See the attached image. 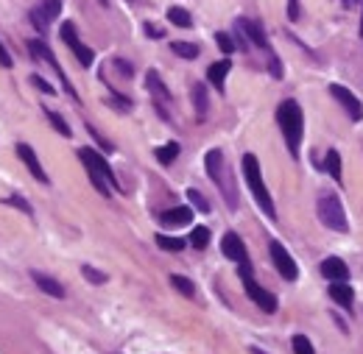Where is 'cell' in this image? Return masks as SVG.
<instances>
[{"mask_svg":"<svg viewBox=\"0 0 363 354\" xmlns=\"http://www.w3.org/2000/svg\"><path fill=\"white\" fill-rule=\"evenodd\" d=\"M79 159L84 162V167H87V173H90L92 187H95L104 199L112 196V187L120 190L118 176L112 173V167H109V162L104 159V153H98V151H92V148H79Z\"/></svg>","mask_w":363,"mask_h":354,"instance_id":"obj_1","label":"cell"},{"mask_svg":"<svg viewBox=\"0 0 363 354\" xmlns=\"http://www.w3.org/2000/svg\"><path fill=\"white\" fill-rule=\"evenodd\" d=\"M277 123L282 128V137L288 142V151L291 156H299V145H302V137H305V115H302V106L296 101H282L277 106Z\"/></svg>","mask_w":363,"mask_h":354,"instance_id":"obj_2","label":"cell"},{"mask_svg":"<svg viewBox=\"0 0 363 354\" xmlns=\"http://www.w3.org/2000/svg\"><path fill=\"white\" fill-rule=\"evenodd\" d=\"M243 176H246V185H249V190H252L257 207H260L268 218H277L274 201H271V196H268V187H266L263 173H260V162H257L255 153H246V156H243Z\"/></svg>","mask_w":363,"mask_h":354,"instance_id":"obj_3","label":"cell"},{"mask_svg":"<svg viewBox=\"0 0 363 354\" xmlns=\"http://www.w3.org/2000/svg\"><path fill=\"white\" fill-rule=\"evenodd\" d=\"M316 212H318V221H321L327 229H332V232H349L346 212H344L338 196L321 193V196H318V204H316Z\"/></svg>","mask_w":363,"mask_h":354,"instance_id":"obj_4","label":"cell"},{"mask_svg":"<svg viewBox=\"0 0 363 354\" xmlns=\"http://www.w3.org/2000/svg\"><path fill=\"white\" fill-rule=\"evenodd\" d=\"M238 273H241V279H243V287H246V296L263 310V312H277V296L274 293H268L266 287H260L257 282H255V276H252V265L246 262V265H241L238 268Z\"/></svg>","mask_w":363,"mask_h":354,"instance_id":"obj_5","label":"cell"},{"mask_svg":"<svg viewBox=\"0 0 363 354\" xmlns=\"http://www.w3.org/2000/svg\"><path fill=\"white\" fill-rule=\"evenodd\" d=\"M204 165H207V173H210V179L224 190V196H227V204L235 210V190H232V185H227V170H224V153L218 151V148H213L210 153H207V159H204Z\"/></svg>","mask_w":363,"mask_h":354,"instance_id":"obj_6","label":"cell"},{"mask_svg":"<svg viewBox=\"0 0 363 354\" xmlns=\"http://www.w3.org/2000/svg\"><path fill=\"white\" fill-rule=\"evenodd\" d=\"M59 34H62V42L73 51V56L79 59V65H81V67H90V65L95 62V53H92V51H90V48L79 40V31H76V26H73V23H65Z\"/></svg>","mask_w":363,"mask_h":354,"instance_id":"obj_7","label":"cell"},{"mask_svg":"<svg viewBox=\"0 0 363 354\" xmlns=\"http://www.w3.org/2000/svg\"><path fill=\"white\" fill-rule=\"evenodd\" d=\"M268 251H271V262L277 265V271H280V276L282 279H288V282H293L296 276H299V268H296V262H293V257L285 251V246L282 243H271L268 246Z\"/></svg>","mask_w":363,"mask_h":354,"instance_id":"obj_8","label":"cell"},{"mask_svg":"<svg viewBox=\"0 0 363 354\" xmlns=\"http://www.w3.org/2000/svg\"><path fill=\"white\" fill-rule=\"evenodd\" d=\"M29 51H31V56H37V59H45V62H48V65H51V67H54V70L59 73V78H62V84H65V90H67V95L79 101V95H76V90L70 87V81H67V76L62 73V65L56 62V56L51 53V48H48L45 42H40V40H31V42H29Z\"/></svg>","mask_w":363,"mask_h":354,"instance_id":"obj_9","label":"cell"},{"mask_svg":"<svg viewBox=\"0 0 363 354\" xmlns=\"http://www.w3.org/2000/svg\"><path fill=\"white\" fill-rule=\"evenodd\" d=\"M330 95L346 109V115L352 117V120H363V103H360V98L357 95H352L346 87H341V84H330Z\"/></svg>","mask_w":363,"mask_h":354,"instance_id":"obj_10","label":"cell"},{"mask_svg":"<svg viewBox=\"0 0 363 354\" xmlns=\"http://www.w3.org/2000/svg\"><path fill=\"white\" fill-rule=\"evenodd\" d=\"M221 251H224L227 260H232V262H238V265H246V262H249L246 246H243L241 235H235V232H227V235L221 237Z\"/></svg>","mask_w":363,"mask_h":354,"instance_id":"obj_11","label":"cell"},{"mask_svg":"<svg viewBox=\"0 0 363 354\" xmlns=\"http://www.w3.org/2000/svg\"><path fill=\"white\" fill-rule=\"evenodd\" d=\"M235 26L246 34V40L252 42V45H257V48H263V51H268L271 53V45H268V37H266V31H263V26L257 23V20H249V17H238L235 20Z\"/></svg>","mask_w":363,"mask_h":354,"instance_id":"obj_12","label":"cell"},{"mask_svg":"<svg viewBox=\"0 0 363 354\" xmlns=\"http://www.w3.org/2000/svg\"><path fill=\"white\" fill-rule=\"evenodd\" d=\"M17 156L23 159V165L31 170V176H34L37 182L48 185V176H45V170H42V165H40V159H37V153H34V148H31V145L20 142V145H17Z\"/></svg>","mask_w":363,"mask_h":354,"instance_id":"obj_13","label":"cell"},{"mask_svg":"<svg viewBox=\"0 0 363 354\" xmlns=\"http://www.w3.org/2000/svg\"><path fill=\"white\" fill-rule=\"evenodd\" d=\"M321 276L330 279V282H346L349 279V268H346L344 260L327 257V260H321Z\"/></svg>","mask_w":363,"mask_h":354,"instance_id":"obj_14","label":"cell"},{"mask_svg":"<svg viewBox=\"0 0 363 354\" xmlns=\"http://www.w3.org/2000/svg\"><path fill=\"white\" fill-rule=\"evenodd\" d=\"M159 221H162L165 226H185V224L193 221V212H191V207H173V210L162 212Z\"/></svg>","mask_w":363,"mask_h":354,"instance_id":"obj_15","label":"cell"},{"mask_svg":"<svg viewBox=\"0 0 363 354\" xmlns=\"http://www.w3.org/2000/svg\"><path fill=\"white\" fill-rule=\"evenodd\" d=\"M229 70H232V62H229V59H221V62L210 65L207 78H210V84H213V87H218V92H224V81H227Z\"/></svg>","mask_w":363,"mask_h":354,"instance_id":"obj_16","label":"cell"},{"mask_svg":"<svg viewBox=\"0 0 363 354\" xmlns=\"http://www.w3.org/2000/svg\"><path fill=\"white\" fill-rule=\"evenodd\" d=\"M31 279L37 282V287H40L42 293H48V296H54V298H65V287H62L56 279L40 273V271H31Z\"/></svg>","mask_w":363,"mask_h":354,"instance_id":"obj_17","label":"cell"},{"mask_svg":"<svg viewBox=\"0 0 363 354\" xmlns=\"http://www.w3.org/2000/svg\"><path fill=\"white\" fill-rule=\"evenodd\" d=\"M330 298L332 301H338L341 307H352V298H355V293H352V287L346 285V282H330Z\"/></svg>","mask_w":363,"mask_h":354,"instance_id":"obj_18","label":"cell"},{"mask_svg":"<svg viewBox=\"0 0 363 354\" xmlns=\"http://www.w3.org/2000/svg\"><path fill=\"white\" fill-rule=\"evenodd\" d=\"M145 84H148V92H151V95H154V98L159 101V106L170 101V92L165 90V84L159 81V76H156L154 70H148V76H145Z\"/></svg>","mask_w":363,"mask_h":354,"instance_id":"obj_19","label":"cell"},{"mask_svg":"<svg viewBox=\"0 0 363 354\" xmlns=\"http://www.w3.org/2000/svg\"><path fill=\"white\" fill-rule=\"evenodd\" d=\"M324 167H327V173L332 176V179H335L338 185L344 182V176H341V153H338V151H332V148L327 151V156H324Z\"/></svg>","mask_w":363,"mask_h":354,"instance_id":"obj_20","label":"cell"},{"mask_svg":"<svg viewBox=\"0 0 363 354\" xmlns=\"http://www.w3.org/2000/svg\"><path fill=\"white\" fill-rule=\"evenodd\" d=\"M168 20H170L173 26H179V28H191V26H193L191 12L182 9V6H170V9H168Z\"/></svg>","mask_w":363,"mask_h":354,"instance_id":"obj_21","label":"cell"},{"mask_svg":"<svg viewBox=\"0 0 363 354\" xmlns=\"http://www.w3.org/2000/svg\"><path fill=\"white\" fill-rule=\"evenodd\" d=\"M193 106H196V112L204 117L207 115V109H210V101H207V87L204 84H193Z\"/></svg>","mask_w":363,"mask_h":354,"instance_id":"obj_22","label":"cell"},{"mask_svg":"<svg viewBox=\"0 0 363 354\" xmlns=\"http://www.w3.org/2000/svg\"><path fill=\"white\" fill-rule=\"evenodd\" d=\"M170 51H173L176 56H182V59H196V56H199V45H193V42H182V40L170 42Z\"/></svg>","mask_w":363,"mask_h":354,"instance_id":"obj_23","label":"cell"},{"mask_svg":"<svg viewBox=\"0 0 363 354\" xmlns=\"http://www.w3.org/2000/svg\"><path fill=\"white\" fill-rule=\"evenodd\" d=\"M176 156H179V142H168V145L156 148V162L159 165H173Z\"/></svg>","mask_w":363,"mask_h":354,"instance_id":"obj_24","label":"cell"},{"mask_svg":"<svg viewBox=\"0 0 363 354\" xmlns=\"http://www.w3.org/2000/svg\"><path fill=\"white\" fill-rule=\"evenodd\" d=\"M191 246L199 248V251H204V248L210 246V229H207V226H196V229L191 232Z\"/></svg>","mask_w":363,"mask_h":354,"instance_id":"obj_25","label":"cell"},{"mask_svg":"<svg viewBox=\"0 0 363 354\" xmlns=\"http://www.w3.org/2000/svg\"><path fill=\"white\" fill-rule=\"evenodd\" d=\"M170 285H173L182 296H188V298H193V296H196V287H193V282H191L188 276H179V273H173V276H170Z\"/></svg>","mask_w":363,"mask_h":354,"instance_id":"obj_26","label":"cell"},{"mask_svg":"<svg viewBox=\"0 0 363 354\" xmlns=\"http://www.w3.org/2000/svg\"><path fill=\"white\" fill-rule=\"evenodd\" d=\"M45 117L51 120V126H54V128H56L62 137H70V134H73V131H70V126H67V120H65L62 115H56L54 109H45Z\"/></svg>","mask_w":363,"mask_h":354,"instance_id":"obj_27","label":"cell"},{"mask_svg":"<svg viewBox=\"0 0 363 354\" xmlns=\"http://www.w3.org/2000/svg\"><path fill=\"white\" fill-rule=\"evenodd\" d=\"M156 246H159L162 251H182V248H185V240L168 237V235H156Z\"/></svg>","mask_w":363,"mask_h":354,"instance_id":"obj_28","label":"cell"},{"mask_svg":"<svg viewBox=\"0 0 363 354\" xmlns=\"http://www.w3.org/2000/svg\"><path fill=\"white\" fill-rule=\"evenodd\" d=\"M216 42H218V48H221L224 53H235V51H238L235 37H229L227 31H218V34H216Z\"/></svg>","mask_w":363,"mask_h":354,"instance_id":"obj_29","label":"cell"},{"mask_svg":"<svg viewBox=\"0 0 363 354\" xmlns=\"http://www.w3.org/2000/svg\"><path fill=\"white\" fill-rule=\"evenodd\" d=\"M40 9H42V15H45L48 20H56V17L62 15V0H45Z\"/></svg>","mask_w":363,"mask_h":354,"instance_id":"obj_30","label":"cell"},{"mask_svg":"<svg viewBox=\"0 0 363 354\" xmlns=\"http://www.w3.org/2000/svg\"><path fill=\"white\" fill-rule=\"evenodd\" d=\"M188 199H191V204H193L199 212H204V215L210 212V204H207V199H204L199 190H193V187H191V190H188Z\"/></svg>","mask_w":363,"mask_h":354,"instance_id":"obj_31","label":"cell"},{"mask_svg":"<svg viewBox=\"0 0 363 354\" xmlns=\"http://www.w3.org/2000/svg\"><path fill=\"white\" fill-rule=\"evenodd\" d=\"M81 273H84V279H87V282H92V285H104V282H106V273L95 271L92 265H81Z\"/></svg>","mask_w":363,"mask_h":354,"instance_id":"obj_32","label":"cell"},{"mask_svg":"<svg viewBox=\"0 0 363 354\" xmlns=\"http://www.w3.org/2000/svg\"><path fill=\"white\" fill-rule=\"evenodd\" d=\"M293 354H316V351H313V343L305 335H296L293 337Z\"/></svg>","mask_w":363,"mask_h":354,"instance_id":"obj_33","label":"cell"},{"mask_svg":"<svg viewBox=\"0 0 363 354\" xmlns=\"http://www.w3.org/2000/svg\"><path fill=\"white\" fill-rule=\"evenodd\" d=\"M3 204H9V207H17V210H23L26 215H31L34 210H31V204L23 199V196H9V199H3Z\"/></svg>","mask_w":363,"mask_h":354,"instance_id":"obj_34","label":"cell"},{"mask_svg":"<svg viewBox=\"0 0 363 354\" xmlns=\"http://www.w3.org/2000/svg\"><path fill=\"white\" fill-rule=\"evenodd\" d=\"M31 23H34L40 31H48V17L42 15V9H31Z\"/></svg>","mask_w":363,"mask_h":354,"instance_id":"obj_35","label":"cell"},{"mask_svg":"<svg viewBox=\"0 0 363 354\" xmlns=\"http://www.w3.org/2000/svg\"><path fill=\"white\" fill-rule=\"evenodd\" d=\"M31 84H34V87H40L45 95H56V90H54V87H51L45 78H40V76H31Z\"/></svg>","mask_w":363,"mask_h":354,"instance_id":"obj_36","label":"cell"},{"mask_svg":"<svg viewBox=\"0 0 363 354\" xmlns=\"http://www.w3.org/2000/svg\"><path fill=\"white\" fill-rule=\"evenodd\" d=\"M302 9H299V0H288V20H299Z\"/></svg>","mask_w":363,"mask_h":354,"instance_id":"obj_37","label":"cell"},{"mask_svg":"<svg viewBox=\"0 0 363 354\" xmlns=\"http://www.w3.org/2000/svg\"><path fill=\"white\" fill-rule=\"evenodd\" d=\"M0 67H12V56H9V51H6V45L3 42H0Z\"/></svg>","mask_w":363,"mask_h":354,"instance_id":"obj_38","label":"cell"},{"mask_svg":"<svg viewBox=\"0 0 363 354\" xmlns=\"http://www.w3.org/2000/svg\"><path fill=\"white\" fill-rule=\"evenodd\" d=\"M115 65H118V70H120V73H123V76H131V73H134V70H131V65H129V62H120V59H118V62H115Z\"/></svg>","mask_w":363,"mask_h":354,"instance_id":"obj_39","label":"cell"},{"mask_svg":"<svg viewBox=\"0 0 363 354\" xmlns=\"http://www.w3.org/2000/svg\"><path fill=\"white\" fill-rule=\"evenodd\" d=\"M145 34H148V37H162V31L154 28V26H145Z\"/></svg>","mask_w":363,"mask_h":354,"instance_id":"obj_40","label":"cell"},{"mask_svg":"<svg viewBox=\"0 0 363 354\" xmlns=\"http://www.w3.org/2000/svg\"><path fill=\"white\" fill-rule=\"evenodd\" d=\"M341 3H344L346 9H352V6H357V3H360V0H341Z\"/></svg>","mask_w":363,"mask_h":354,"instance_id":"obj_41","label":"cell"},{"mask_svg":"<svg viewBox=\"0 0 363 354\" xmlns=\"http://www.w3.org/2000/svg\"><path fill=\"white\" fill-rule=\"evenodd\" d=\"M360 37H363V15H360Z\"/></svg>","mask_w":363,"mask_h":354,"instance_id":"obj_42","label":"cell"},{"mask_svg":"<svg viewBox=\"0 0 363 354\" xmlns=\"http://www.w3.org/2000/svg\"><path fill=\"white\" fill-rule=\"evenodd\" d=\"M98 3H101V6H106V0H98Z\"/></svg>","mask_w":363,"mask_h":354,"instance_id":"obj_43","label":"cell"}]
</instances>
